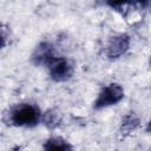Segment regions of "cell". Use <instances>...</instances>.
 I'll return each instance as SVG.
<instances>
[{
  "label": "cell",
  "instance_id": "6da1fadb",
  "mask_svg": "<svg viewBox=\"0 0 151 151\" xmlns=\"http://www.w3.org/2000/svg\"><path fill=\"white\" fill-rule=\"evenodd\" d=\"M41 111L34 104H18L7 113V122L13 126L33 127L41 122Z\"/></svg>",
  "mask_w": 151,
  "mask_h": 151
},
{
  "label": "cell",
  "instance_id": "7a4b0ae2",
  "mask_svg": "<svg viewBox=\"0 0 151 151\" xmlns=\"http://www.w3.org/2000/svg\"><path fill=\"white\" fill-rule=\"evenodd\" d=\"M124 98V90L119 84L111 83L105 85L100 92L98 93V97L96 98L93 103V107L96 110H101L110 107L112 105L118 104Z\"/></svg>",
  "mask_w": 151,
  "mask_h": 151
},
{
  "label": "cell",
  "instance_id": "3957f363",
  "mask_svg": "<svg viewBox=\"0 0 151 151\" xmlns=\"http://www.w3.org/2000/svg\"><path fill=\"white\" fill-rule=\"evenodd\" d=\"M50 77L54 81H65L73 74V65L63 57H54L47 65Z\"/></svg>",
  "mask_w": 151,
  "mask_h": 151
},
{
  "label": "cell",
  "instance_id": "277c9868",
  "mask_svg": "<svg viewBox=\"0 0 151 151\" xmlns=\"http://www.w3.org/2000/svg\"><path fill=\"white\" fill-rule=\"evenodd\" d=\"M130 47V38L126 34H118L114 35L110 39L107 48H106V54L111 59H116L125 54V52Z\"/></svg>",
  "mask_w": 151,
  "mask_h": 151
},
{
  "label": "cell",
  "instance_id": "5b68a950",
  "mask_svg": "<svg viewBox=\"0 0 151 151\" xmlns=\"http://www.w3.org/2000/svg\"><path fill=\"white\" fill-rule=\"evenodd\" d=\"M54 52H53V46L50 42H40L33 54H32V61L35 65H45L47 66L48 63L54 58Z\"/></svg>",
  "mask_w": 151,
  "mask_h": 151
},
{
  "label": "cell",
  "instance_id": "8992f818",
  "mask_svg": "<svg viewBox=\"0 0 151 151\" xmlns=\"http://www.w3.org/2000/svg\"><path fill=\"white\" fill-rule=\"evenodd\" d=\"M42 151H73V147L61 137H51L45 142Z\"/></svg>",
  "mask_w": 151,
  "mask_h": 151
},
{
  "label": "cell",
  "instance_id": "52a82bcc",
  "mask_svg": "<svg viewBox=\"0 0 151 151\" xmlns=\"http://www.w3.org/2000/svg\"><path fill=\"white\" fill-rule=\"evenodd\" d=\"M41 122L50 129L55 127L57 125H59L60 122V114L57 112V110H50L47 112H45L41 116Z\"/></svg>",
  "mask_w": 151,
  "mask_h": 151
},
{
  "label": "cell",
  "instance_id": "ba28073f",
  "mask_svg": "<svg viewBox=\"0 0 151 151\" xmlns=\"http://www.w3.org/2000/svg\"><path fill=\"white\" fill-rule=\"evenodd\" d=\"M6 40H7V34L5 28H1L0 26V48H2L6 45Z\"/></svg>",
  "mask_w": 151,
  "mask_h": 151
}]
</instances>
